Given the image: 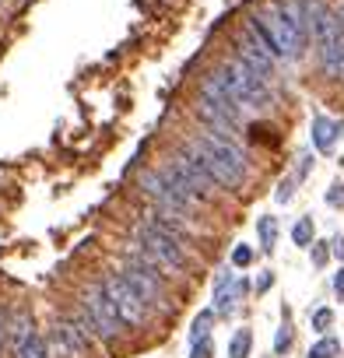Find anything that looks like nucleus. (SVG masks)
I'll list each match as a JSON object with an SVG mask.
<instances>
[{
  "instance_id": "f257e3e1",
  "label": "nucleus",
  "mask_w": 344,
  "mask_h": 358,
  "mask_svg": "<svg viewBox=\"0 0 344 358\" xmlns=\"http://www.w3.org/2000/svg\"><path fill=\"white\" fill-rule=\"evenodd\" d=\"M183 148L197 158V165L218 183V190H243L250 179V162L246 151L239 148L236 137L215 134V130H194Z\"/></svg>"
},
{
  "instance_id": "f03ea898",
  "label": "nucleus",
  "mask_w": 344,
  "mask_h": 358,
  "mask_svg": "<svg viewBox=\"0 0 344 358\" xmlns=\"http://www.w3.org/2000/svg\"><path fill=\"white\" fill-rule=\"evenodd\" d=\"M246 29L285 64L302 60L306 43H309V36L302 29V18L295 11V0H271L264 11L246 18Z\"/></svg>"
},
{
  "instance_id": "7ed1b4c3",
  "label": "nucleus",
  "mask_w": 344,
  "mask_h": 358,
  "mask_svg": "<svg viewBox=\"0 0 344 358\" xmlns=\"http://www.w3.org/2000/svg\"><path fill=\"white\" fill-rule=\"evenodd\" d=\"M130 246L141 250L148 260H155L165 274H190L194 271V257L187 253L183 243H176L169 232H162L158 225L137 218L134 229H130Z\"/></svg>"
},
{
  "instance_id": "20e7f679",
  "label": "nucleus",
  "mask_w": 344,
  "mask_h": 358,
  "mask_svg": "<svg viewBox=\"0 0 344 358\" xmlns=\"http://www.w3.org/2000/svg\"><path fill=\"white\" fill-rule=\"evenodd\" d=\"M127 281H130V288L144 299V306L148 309H169V288H165V271L155 264V260H148L141 250H134V246H127V253H123V271H120Z\"/></svg>"
},
{
  "instance_id": "39448f33",
  "label": "nucleus",
  "mask_w": 344,
  "mask_h": 358,
  "mask_svg": "<svg viewBox=\"0 0 344 358\" xmlns=\"http://www.w3.org/2000/svg\"><path fill=\"white\" fill-rule=\"evenodd\" d=\"M222 85L232 92V99L243 106V109H267L274 102V92H271V81H264L257 71H250L243 60H225L215 67Z\"/></svg>"
},
{
  "instance_id": "423d86ee",
  "label": "nucleus",
  "mask_w": 344,
  "mask_h": 358,
  "mask_svg": "<svg viewBox=\"0 0 344 358\" xmlns=\"http://www.w3.org/2000/svg\"><path fill=\"white\" fill-rule=\"evenodd\" d=\"M162 172H165L187 197H194L197 204H211L215 194H218V183L197 165V158H194L187 148H180L176 155H169V158L162 162Z\"/></svg>"
},
{
  "instance_id": "0eeeda50",
  "label": "nucleus",
  "mask_w": 344,
  "mask_h": 358,
  "mask_svg": "<svg viewBox=\"0 0 344 358\" xmlns=\"http://www.w3.org/2000/svg\"><path fill=\"white\" fill-rule=\"evenodd\" d=\"M313 43H316V53H320V67L330 81H341L344 78V25L337 22L334 11H323L316 29L309 32Z\"/></svg>"
},
{
  "instance_id": "6e6552de",
  "label": "nucleus",
  "mask_w": 344,
  "mask_h": 358,
  "mask_svg": "<svg viewBox=\"0 0 344 358\" xmlns=\"http://www.w3.org/2000/svg\"><path fill=\"white\" fill-rule=\"evenodd\" d=\"M141 194L158 208V211H172V215H183V218H190L201 204L194 201V197H187L176 183H172V179L162 172V169H155V172H144L141 176Z\"/></svg>"
},
{
  "instance_id": "1a4fd4ad",
  "label": "nucleus",
  "mask_w": 344,
  "mask_h": 358,
  "mask_svg": "<svg viewBox=\"0 0 344 358\" xmlns=\"http://www.w3.org/2000/svg\"><path fill=\"white\" fill-rule=\"evenodd\" d=\"M102 288H106L109 302L116 306V313H120L123 327H130V330H141V327H148V316H151V309L144 306V299H141V295L130 288V281H127L120 271H109V274L102 278Z\"/></svg>"
},
{
  "instance_id": "9d476101",
  "label": "nucleus",
  "mask_w": 344,
  "mask_h": 358,
  "mask_svg": "<svg viewBox=\"0 0 344 358\" xmlns=\"http://www.w3.org/2000/svg\"><path fill=\"white\" fill-rule=\"evenodd\" d=\"M81 309L88 313V320H92V327H95V337H102V341H116V337L127 330L123 320H120V313H116V306L109 302L102 281H95V285L85 288V295H81Z\"/></svg>"
},
{
  "instance_id": "9b49d317",
  "label": "nucleus",
  "mask_w": 344,
  "mask_h": 358,
  "mask_svg": "<svg viewBox=\"0 0 344 358\" xmlns=\"http://www.w3.org/2000/svg\"><path fill=\"white\" fill-rule=\"evenodd\" d=\"M197 102H201L204 109L218 113L222 120H229L232 127H239V120H243V106H239V102L232 99V92L222 85L218 71L204 74V81H201V92H197Z\"/></svg>"
},
{
  "instance_id": "f8f14e48",
  "label": "nucleus",
  "mask_w": 344,
  "mask_h": 358,
  "mask_svg": "<svg viewBox=\"0 0 344 358\" xmlns=\"http://www.w3.org/2000/svg\"><path fill=\"white\" fill-rule=\"evenodd\" d=\"M236 60H243V64H246L250 71H257L264 81H274L278 64H281V60H278V57H274V53H271V50H267V46L246 29V25H243V32H239V39H236Z\"/></svg>"
},
{
  "instance_id": "ddd939ff",
  "label": "nucleus",
  "mask_w": 344,
  "mask_h": 358,
  "mask_svg": "<svg viewBox=\"0 0 344 358\" xmlns=\"http://www.w3.org/2000/svg\"><path fill=\"white\" fill-rule=\"evenodd\" d=\"M243 292H246V281L243 278H232V274L218 278V285H215V313H222V316L236 313Z\"/></svg>"
},
{
  "instance_id": "4468645a",
  "label": "nucleus",
  "mask_w": 344,
  "mask_h": 358,
  "mask_svg": "<svg viewBox=\"0 0 344 358\" xmlns=\"http://www.w3.org/2000/svg\"><path fill=\"white\" fill-rule=\"evenodd\" d=\"M309 134H313V148L327 155V151L334 148V141H337V123H334L330 116L316 113V116H313V127H309Z\"/></svg>"
},
{
  "instance_id": "2eb2a0df",
  "label": "nucleus",
  "mask_w": 344,
  "mask_h": 358,
  "mask_svg": "<svg viewBox=\"0 0 344 358\" xmlns=\"http://www.w3.org/2000/svg\"><path fill=\"white\" fill-rule=\"evenodd\" d=\"M15 358H46V337L29 330L18 344H15Z\"/></svg>"
},
{
  "instance_id": "dca6fc26",
  "label": "nucleus",
  "mask_w": 344,
  "mask_h": 358,
  "mask_svg": "<svg viewBox=\"0 0 344 358\" xmlns=\"http://www.w3.org/2000/svg\"><path fill=\"white\" fill-rule=\"evenodd\" d=\"M257 236H260V253H274V246H278V222L271 215H264L257 222Z\"/></svg>"
},
{
  "instance_id": "f3484780",
  "label": "nucleus",
  "mask_w": 344,
  "mask_h": 358,
  "mask_svg": "<svg viewBox=\"0 0 344 358\" xmlns=\"http://www.w3.org/2000/svg\"><path fill=\"white\" fill-rule=\"evenodd\" d=\"M46 358H78L74 348L67 344V337L60 334V327H53V334L46 337Z\"/></svg>"
},
{
  "instance_id": "a211bd4d",
  "label": "nucleus",
  "mask_w": 344,
  "mask_h": 358,
  "mask_svg": "<svg viewBox=\"0 0 344 358\" xmlns=\"http://www.w3.org/2000/svg\"><path fill=\"white\" fill-rule=\"evenodd\" d=\"M250 344H253V334L246 327H239L229 341V358H250Z\"/></svg>"
},
{
  "instance_id": "6ab92c4d",
  "label": "nucleus",
  "mask_w": 344,
  "mask_h": 358,
  "mask_svg": "<svg viewBox=\"0 0 344 358\" xmlns=\"http://www.w3.org/2000/svg\"><path fill=\"white\" fill-rule=\"evenodd\" d=\"M29 330H36V327H32V316H29V313H15L11 323H8V337H11V344H18Z\"/></svg>"
},
{
  "instance_id": "aec40b11",
  "label": "nucleus",
  "mask_w": 344,
  "mask_h": 358,
  "mask_svg": "<svg viewBox=\"0 0 344 358\" xmlns=\"http://www.w3.org/2000/svg\"><path fill=\"white\" fill-rule=\"evenodd\" d=\"M337 355H341V341L337 337H320L309 348V358H337Z\"/></svg>"
},
{
  "instance_id": "412c9836",
  "label": "nucleus",
  "mask_w": 344,
  "mask_h": 358,
  "mask_svg": "<svg viewBox=\"0 0 344 358\" xmlns=\"http://www.w3.org/2000/svg\"><path fill=\"white\" fill-rule=\"evenodd\" d=\"M292 243H295V246H309V243H313V218H299V222H295Z\"/></svg>"
},
{
  "instance_id": "4be33fe9",
  "label": "nucleus",
  "mask_w": 344,
  "mask_h": 358,
  "mask_svg": "<svg viewBox=\"0 0 344 358\" xmlns=\"http://www.w3.org/2000/svg\"><path fill=\"white\" fill-rule=\"evenodd\" d=\"M211 323H215V309H204V313L194 320V330H190V337H194V341H201V337H211Z\"/></svg>"
},
{
  "instance_id": "5701e85b",
  "label": "nucleus",
  "mask_w": 344,
  "mask_h": 358,
  "mask_svg": "<svg viewBox=\"0 0 344 358\" xmlns=\"http://www.w3.org/2000/svg\"><path fill=\"white\" fill-rule=\"evenodd\" d=\"M292 348V323L285 320V327L278 330V337H274V355H285Z\"/></svg>"
},
{
  "instance_id": "b1692460",
  "label": "nucleus",
  "mask_w": 344,
  "mask_h": 358,
  "mask_svg": "<svg viewBox=\"0 0 344 358\" xmlns=\"http://www.w3.org/2000/svg\"><path fill=\"white\" fill-rule=\"evenodd\" d=\"M330 323H334V313H330V309H316V313H313V330L327 334V330H330Z\"/></svg>"
},
{
  "instance_id": "393cba45",
  "label": "nucleus",
  "mask_w": 344,
  "mask_h": 358,
  "mask_svg": "<svg viewBox=\"0 0 344 358\" xmlns=\"http://www.w3.org/2000/svg\"><path fill=\"white\" fill-rule=\"evenodd\" d=\"M232 264H236V267H250V264H253V250H250V246H236V250H232Z\"/></svg>"
},
{
  "instance_id": "a878e982",
  "label": "nucleus",
  "mask_w": 344,
  "mask_h": 358,
  "mask_svg": "<svg viewBox=\"0 0 344 358\" xmlns=\"http://www.w3.org/2000/svg\"><path fill=\"white\" fill-rule=\"evenodd\" d=\"M215 355V348H211V337H201V341H194V351H190V358H211Z\"/></svg>"
},
{
  "instance_id": "bb28decb",
  "label": "nucleus",
  "mask_w": 344,
  "mask_h": 358,
  "mask_svg": "<svg viewBox=\"0 0 344 358\" xmlns=\"http://www.w3.org/2000/svg\"><path fill=\"white\" fill-rule=\"evenodd\" d=\"M313 246V264L316 267H323L327 260H330V250H327V243H309Z\"/></svg>"
},
{
  "instance_id": "cd10ccee",
  "label": "nucleus",
  "mask_w": 344,
  "mask_h": 358,
  "mask_svg": "<svg viewBox=\"0 0 344 358\" xmlns=\"http://www.w3.org/2000/svg\"><path fill=\"white\" fill-rule=\"evenodd\" d=\"M327 204H330V208H344V183H334V187H330Z\"/></svg>"
},
{
  "instance_id": "c85d7f7f",
  "label": "nucleus",
  "mask_w": 344,
  "mask_h": 358,
  "mask_svg": "<svg viewBox=\"0 0 344 358\" xmlns=\"http://www.w3.org/2000/svg\"><path fill=\"white\" fill-rule=\"evenodd\" d=\"M292 190H295V183H292V179H281V183H278V204H288L292 201Z\"/></svg>"
},
{
  "instance_id": "c756f323",
  "label": "nucleus",
  "mask_w": 344,
  "mask_h": 358,
  "mask_svg": "<svg viewBox=\"0 0 344 358\" xmlns=\"http://www.w3.org/2000/svg\"><path fill=\"white\" fill-rule=\"evenodd\" d=\"M327 246H330V257H337V260H344V236H334V239H330Z\"/></svg>"
},
{
  "instance_id": "7c9ffc66",
  "label": "nucleus",
  "mask_w": 344,
  "mask_h": 358,
  "mask_svg": "<svg viewBox=\"0 0 344 358\" xmlns=\"http://www.w3.org/2000/svg\"><path fill=\"white\" fill-rule=\"evenodd\" d=\"M334 295H337V299L344 302V267H341V271L334 274Z\"/></svg>"
},
{
  "instance_id": "2f4dec72",
  "label": "nucleus",
  "mask_w": 344,
  "mask_h": 358,
  "mask_svg": "<svg viewBox=\"0 0 344 358\" xmlns=\"http://www.w3.org/2000/svg\"><path fill=\"white\" fill-rule=\"evenodd\" d=\"M4 341H8V316L0 309V355H4Z\"/></svg>"
},
{
  "instance_id": "473e14b6",
  "label": "nucleus",
  "mask_w": 344,
  "mask_h": 358,
  "mask_svg": "<svg viewBox=\"0 0 344 358\" xmlns=\"http://www.w3.org/2000/svg\"><path fill=\"white\" fill-rule=\"evenodd\" d=\"M271 285H274V274H271V271H264V274H260V281H257V292H267Z\"/></svg>"
},
{
  "instance_id": "72a5a7b5",
  "label": "nucleus",
  "mask_w": 344,
  "mask_h": 358,
  "mask_svg": "<svg viewBox=\"0 0 344 358\" xmlns=\"http://www.w3.org/2000/svg\"><path fill=\"white\" fill-rule=\"evenodd\" d=\"M334 15H337V22H341V25H344V4H341V8H337V11H334Z\"/></svg>"
},
{
  "instance_id": "f704fd0d",
  "label": "nucleus",
  "mask_w": 344,
  "mask_h": 358,
  "mask_svg": "<svg viewBox=\"0 0 344 358\" xmlns=\"http://www.w3.org/2000/svg\"><path fill=\"white\" fill-rule=\"evenodd\" d=\"M0 8H4V0H0Z\"/></svg>"
}]
</instances>
